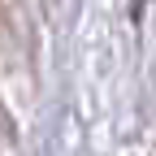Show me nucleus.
I'll use <instances>...</instances> for the list:
<instances>
[{
    "instance_id": "obj_1",
    "label": "nucleus",
    "mask_w": 156,
    "mask_h": 156,
    "mask_svg": "<svg viewBox=\"0 0 156 156\" xmlns=\"http://www.w3.org/2000/svg\"><path fill=\"white\" fill-rule=\"evenodd\" d=\"M143 5H152V0H134V17H143Z\"/></svg>"
}]
</instances>
